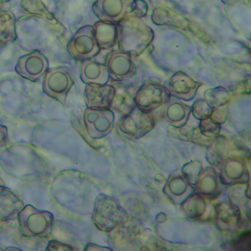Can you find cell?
<instances>
[{"label": "cell", "mask_w": 251, "mask_h": 251, "mask_svg": "<svg viewBox=\"0 0 251 251\" xmlns=\"http://www.w3.org/2000/svg\"><path fill=\"white\" fill-rule=\"evenodd\" d=\"M93 29L100 49H111L118 43L119 24L99 21L94 25Z\"/></svg>", "instance_id": "obj_23"}, {"label": "cell", "mask_w": 251, "mask_h": 251, "mask_svg": "<svg viewBox=\"0 0 251 251\" xmlns=\"http://www.w3.org/2000/svg\"><path fill=\"white\" fill-rule=\"evenodd\" d=\"M230 99L231 96L228 91L221 86L208 89L204 92V100L213 108H221L228 103Z\"/></svg>", "instance_id": "obj_27"}, {"label": "cell", "mask_w": 251, "mask_h": 251, "mask_svg": "<svg viewBox=\"0 0 251 251\" xmlns=\"http://www.w3.org/2000/svg\"><path fill=\"white\" fill-rule=\"evenodd\" d=\"M224 186L220 174L212 167H208L203 169L194 188L195 192L212 200L223 194Z\"/></svg>", "instance_id": "obj_17"}, {"label": "cell", "mask_w": 251, "mask_h": 251, "mask_svg": "<svg viewBox=\"0 0 251 251\" xmlns=\"http://www.w3.org/2000/svg\"><path fill=\"white\" fill-rule=\"evenodd\" d=\"M112 85L114 88V95L110 109L120 115H126L136 106L135 95L139 87L120 82Z\"/></svg>", "instance_id": "obj_18"}, {"label": "cell", "mask_w": 251, "mask_h": 251, "mask_svg": "<svg viewBox=\"0 0 251 251\" xmlns=\"http://www.w3.org/2000/svg\"><path fill=\"white\" fill-rule=\"evenodd\" d=\"M80 76L86 84H107L110 79L109 72L105 64L92 59L82 61Z\"/></svg>", "instance_id": "obj_21"}, {"label": "cell", "mask_w": 251, "mask_h": 251, "mask_svg": "<svg viewBox=\"0 0 251 251\" xmlns=\"http://www.w3.org/2000/svg\"><path fill=\"white\" fill-rule=\"evenodd\" d=\"M74 84V76L70 70L64 67H54L48 69L44 75L43 92L65 105L67 95Z\"/></svg>", "instance_id": "obj_4"}, {"label": "cell", "mask_w": 251, "mask_h": 251, "mask_svg": "<svg viewBox=\"0 0 251 251\" xmlns=\"http://www.w3.org/2000/svg\"><path fill=\"white\" fill-rule=\"evenodd\" d=\"M128 220V214L115 198L104 194L97 197L92 221L100 230L112 231L126 224Z\"/></svg>", "instance_id": "obj_2"}, {"label": "cell", "mask_w": 251, "mask_h": 251, "mask_svg": "<svg viewBox=\"0 0 251 251\" xmlns=\"http://www.w3.org/2000/svg\"><path fill=\"white\" fill-rule=\"evenodd\" d=\"M172 132L175 133L173 135L174 137L177 139H184V140L189 141V142H195V143H201V142H208L210 141L203 140V139H207V138L204 137L199 129L195 128V127H185V126L181 127H174Z\"/></svg>", "instance_id": "obj_29"}, {"label": "cell", "mask_w": 251, "mask_h": 251, "mask_svg": "<svg viewBox=\"0 0 251 251\" xmlns=\"http://www.w3.org/2000/svg\"><path fill=\"white\" fill-rule=\"evenodd\" d=\"M24 206L23 201L12 191L5 187L0 191V221L11 220Z\"/></svg>", "instance_id": "obj_24"}, {"label": "cell", "mask_w": 251, "mask_h": 251, "mask_svg": "<svg viewBox=\"0 0 251 251\" xmlns=\"http://www.w3.org/2000/svg\"><path fill=\"white\" fill-rule=\"evenodd\" d=\"M220 179L227 186L246 183L250 175L245 160L238 156L228 157L220 164Z\"/></svg>", "instance_id": "obj_13"}, {"label": "cell", "mask_w": 251, "mask_h": 251, "mask_svg": "<svg viewBox=\"0 0 251 251\" xmlns=\"http://www.w3.org/2000/svg\"><path fill=\"white\" fill-rule=\"evenodd\" d=\"M180 207L188 219L197 221L208 220L212 211L211 200L195 192L188 197Z\"/></svg>", "instance_id": "obj_16"}, {"label": "cell", "mask_w": 251, "mask_h": 251, "mask_svg": "<svg viewBox=\"0 0 251 251\" xmlns=\"http://www.w3.org/2000/svg\"><path fill=\"white\" fill-rule=\"evenodd\" d=\"M21 8L30 15L43 19L56 33L62 34L64 28L55 16L45 6L42 0H22Z\"/></svg>", "instance_id": "obj_22"}, {"label": "cell", "mask_w": 251, "mask_h": 251, "mask_svg": "<svg viewBox=\"0 0 251 251\" xmlns=\"http://www.w3.org/2000/svg\"><path fill=\"white\" fill-rule=\"evenodd\" d=\"M114 95L113 85L86 84L85 102L88 108L110 109Z\"/></svg>", "instance_id": "obj_20"}, {"label": "cell", "mask_w": 251, "mask_h": 251, "mask_svg": "<svg viewBox=\"0 0 251 251\" xmlns=\"http://www.w3.org/2000/svg\"><path fill=\"white\" fill-rule=\"evenodd\" d=\"M85 251H111L110 248H106V247H100L98 245H95L93 243H89L86 247H85Z\"/></svg>", "instance_id": "obj_38"}, {"label": "cell", "mask_w": 251, "mask_h": 251, "mask_svg": "<svg viewBox=\"0 0 251 251\" xmlns=\"http://www.w3.org/2000/svg\"><path fill=\"white\" fill-rule=\"evenodd\" d=\"M148 5L145 0H134L133 8L130 13V16L134 17H145L148 14Z\"/></svg>", "instance_id": "obj_34"}, {"label": "cell", "mask_w": 251, "mask_h": 251, "mask_svg": "<svg viewBox=\"0 0 251 251\" xmlns=\"http://www.w3.org/2000/svg\"><path fill=\"white\" fill-rule=\"evenodd\" d=\"M2 2H0V12H1V10H2Z\"/></svg>", "instance_id": "obj_42"}, {"label": "cell", "mask_w": 251, "mask_h": 251, "mask_svg": "<svg viewBox=\"0 0 251 251\" xmlns=\"http://www.w3.org/2000/svg\"><path fill=\"white\" fill-rule=\"evenodd\" d=\"M49 69L48 58L41 51L35 50L19 58L15 70L20 76L37 82L44 77Z\"/></svg>", "instance_id": "obj_11"}, {"label": "cell", "mask_w": 251, "mask_h": 251, "mask_svg": "<svg viewBox=\"0 0 251 251\" xmlns=\"http://www.w3.org/2000/svg\"><path fill=\"white\" fill-rule=\"evenodd\" d=\"M114 111L108 108H87L84 113V124L92 139H99L111 133L114 127Z\"/></svg>", "instance_id": "obj_8"}, {"label": "cell", "mask_w": 251, "mask_h": 251, "mask_svg": "<svg viewBox=\"0 0 251 251\" xmlns=\"http://www.w3.org/2000/svg\"><path fill=\"white\" fill-rule=\"evenodd\" d=\"M5 247L2 246V245H0V251H6V250L4 249Z\"/></svg>", "instance_id": "obj_40"}, {"label": "cell", "mask_w": 251, "mask_h": 251, "mask_svg": "<svg viewBox=\"0 0 251 251\" xmlns=\"http://www.w3.org/2000/svg\"><path fill=\"white\" fill-rule=\"evenodd\" d=\"M171 95L166 86L147 80L138 88L135 95L136 106L146 112H152L170 100Z\"/></svg>", "instance_id": "obj_7"}, {"label": "cell", "mask_w": 251, "mask_h": 251, "mask_svg": "<svg viewBox=\"0 0 251 251\" xmlns=\"http://www.w3.org/2000/svg\"><path fill=\"white\" fill-rule=\"evenodd\" d=\"M134 0H96L92 11L100 21L119 24L125 17L130 15Z\"/></svg>", "instance_id": "obj_9"}, {"label": "cell", "mask_w": 251, "mask_h": 251, "mask_svg": "<svg viewBox=\"0 0 251 251\" xmlns=\"http://www.w3.org/2000/svg\"><path fill=\"white\" fill-rule=\"evenodd\" d=\"M9 1H11V0H0V2H9Z\"/></svg>", "instance_id": "obj_41"}, {"label": "cell", "mask_w": 251, "mask_h": 251, "mask_svg": "<svg viewBox=\"0 0 251 251\" xmlns=\"http://www.w3.org/2000/svg\"><path fill=\"white\" fill-rule=\"evenodd\" d=\"M214 108L204 99H199L194 102L191 107V114L196 120H204L211 117Z\"/></svg>", "instance_id": "obj_31"}, {"label": "cell", "mask_w": 251, "mask_h": 251, "mask_svg": "<svg viewBox=\"0 0 251 251\" xmlns=\"http://www.w3.org/2000/svg\"><path fill=\"white\" fill-rule=\"evenodd\" d=\"M120 50L131 56L142 55L154 39V32L142 18L128 15L119 23Z\"/></svg>", "instance_id": "obj_1"}, {"label": "cell", "mask_w": 251, "mask_h": 251, "mask_svg": "<svg viewBox=\"0 0 251 251\" xmlns=\"http://www.w3.org/2000/svg\"><path fill=\"white\" fill-rule=\"evenodd\" d=\"M155 126V119L152 112L142 111L137 106L123 115L117 124L120 132L133 139H142Z\"/></svg>", "instance_id": "obj_5"}, {"label": "cell", "mask_w": 251, "mask_h": 251, "mask_svg": "<svg viewBox=\"0 0 251 251\" xmlns=\"http://www.w3.org/2000/svg\"><path fill=\"white\" fill-rule=\"evenodd\" d=\"M227 112L221 108H214L211 117H209L213 121L219 125L223 124L227 120Z\"/></svg>", "instance_id": "obj_36"}, {"label": "cell", "mask_w": 251, "mask_h": 251, "mask_svg": "<svg viewBox=\"0 0 251 251\" xmlns=\"http://www.w3.org/2000/svg\"><path fill=\"white\" fill-rule=\"evenodd\" d=\"M201 83L194 80L192 77L179 71L175 73L167 83V89L170 95L183 101H190L196 96Z\"/></svg>", "instance_id": "obj_15"}, {"label": "cell", "mask_w": 251, "mask_h": 251, "mask_svg": "<svg viewBox=\"0 0 251 251\" xmlns=\"http://www.w3.org/2000/svg\"><path fill=\"white\" fill-rule=\"evenodd\" d=\"M233 247L238 251L251 250V231L249 230L241 233L233 242Z\"/></svg>", "instance_id": "obj_33"}, {"label": "cell", "mask_w": 251, "mask_h": 251, "mask_svg": "<svg viewBox=\"0 0 251 251\" xmlns=\"http://www.w3.org/2000/svg\"><path fill=\"white\" fill-rule=\"evenodd\" d=\"M228 190V197L230 201L238 207H245L251 201L250 181L246 183L233 185Z\"/></svg>", "instance_id": "obj_28"}, {"label": "cell", "mask_w": 251, "mask_h": 251, "mask_svg": "<svg viewBox=\"0 0 251 251\" xmlns=\"http://www.w3.org/2000/svg\"><path fill=\"white\" fill-rule=\"evenodd\" d=\"M69 53L78 61L92 59L100 52L95 37L93 26L80 27L67 45Z\"/></svg>", "instance_id": "obj_6"}, {"label": "cell", "mask_w": 251, "mask_h": 251, "mask_svg": "<svg viewBox=\"0 0 251 251\" xmlns=\"http://www.w3.org/2000/svg\"><path fill=\"white\" fill-rule=\"evenodd\" d=\"M200 132L207 139H215L221 130V125L217 124L210 118L200 121Z\"/></svg>", "instance_id": "obj_32"}, {"label": "cell", "mask_w": 251, "mask_h": 251, "mask_svg": "<svg viewBox=\"0 0 251 251\" xmlns=\"http://www.w3.org/2000/svg\"><path fill=\"white\" fill-rule=\"evenodd\" d=\"M195 192L180 170H175L170 175L163 188V193L167 199L177 206Z\"/></svg>", "instance_id": "obj_14"}, {"label": "cell", "mask_w": 251, "mask_h": 251, "mask_svg": "<svg viewBox=\"0 0 251 251\" xmlns=\"http://www.w3.org/2000/svg\"><path fill=\"white\" fill-rule=\"evenodd\" d=\"M76 248L58 241L52 240L47 247L46 251H75Z\"/></svg>", "instance_id": "obj_35"}, {"label": "cell", "mask_w": 251, "mask_h": 251, "mask_svg": "<svg viewBox=\"0 0 251 251\" xmlns=\"http://www.w3.org/2000/svg\"><path fill=\"white\" fill-rule=\"evenodd\" d=\"M130 54L123 51H113L105 58V66L110 77L117 82L131 78L136 73V67Z\"/></svg>", "instance_id": "obj_12"}, {"label": "cell", "mask_w": 251, "mask_h": 251, "mask_svg": "<svg viewBox=\"0 0 251 251\" xmlns=\"http://www.w3.org/2000/svg\"><path fill=\"white\" fill-rule=\"evenodd\" d=\"M151 20L156 25L173 26L180 29L186 28L189 25L187 20L182 16L164 7L155 8L151 15Z\"/></svg>", "instance_id": "obj_25"}, {"label": "cell", "mask_w": 251, "mask_h": 251, "mask_svg": "<svg viewBox=\"0 0 251 251\" xmlns=\"http://www.w3.org/2000/svg\"><path fill=\"white\" fill-rule=\"evenodd\" d=\"M180 170L189 184L195 187L201 173L203 170V167L200 161H192L184 164Z\"/></svg>", "instance_id": "obj_30"}, {"label": "cell", "mask_w": 251, "mask_h": 251, "mask_svg": "<svg viewBox=\"0 0 251 251\" xmlns=\"http://www.w3.org/2000/svg\"><path fill=\"white\" fill-rule=\"evenodd\" d=\"M191 114V107L176 98L163 105L161 117L166 123L173 127H181L186 126Z\"/></svg>", "instance_id": "obj_19"}, {"label": "cell", "mask_w": 251, "mask_h": 251, "mask_svg": "<svg viewBox=\"0 0 251 251\" xmlns=\"http://www.w3.org/2000/svg\"><path fill=\"white\" fill-rule=\"evenodd\" d=\"M8 128L5 126L0 125V148H3L8 145Z\"/></svg>", "instance_id": "obj_37"}, {"label": "cell", "mask_w": 251, "mask_h": 251, "mask_svg": "<svg viewBox=\"0 0 251 251\" xmlns=\"http://www.w3.org/2000/svg\"><path fill=\"white\" fill-rule=\"evenodd\" d=\"M5 181H4L2 177L0 176V191L2 190L4 187H5Z\"/></svg>", "instance_id": "obj_39"}, {"label": "cell", "mask_w": 251, "mask_h": 251, "mask_svg": "<svg viewBox=\"0 0 251 251\" xmlns=\"http://www.w3.org/2000/svg\"><path fill=\"white\" fill-rule=\"evenodd\" d=\"M20 231L27 237H49L52 233L54 217L52 213L27 205L19 212Z\"/></svg>", "instance_id": "obj_3"}, {"label": "cell", "mask_w": 251, "mask_h": 251, "mask_svg": "<svg viewBox=\"0 0 251 251\" xmlns=\"http://www.w3.org/2000/svg\"><path fill=\"white\" fill-rule=\"evenodd\" d=\"M15 15L11 11L0 12V47L5 48L15 42L16 33Z\"/></svg>", "instance_id": "obj_26"}, {"label": "cell", "mask_w": 251, "mask_h": 251, "mask_svg": "<svg viewBox=\"0 0 251 251\" xmlns=\"http://www.w3.org/2000/svg\"><path fill=\"white\" fill-rule=\"evenodd\" d=\"M214 223L221 233H236L243 224L240 208L230 201L219 202L214 207Z\"/></svg>", "instance_id": "obj_10"}]
</instances>
